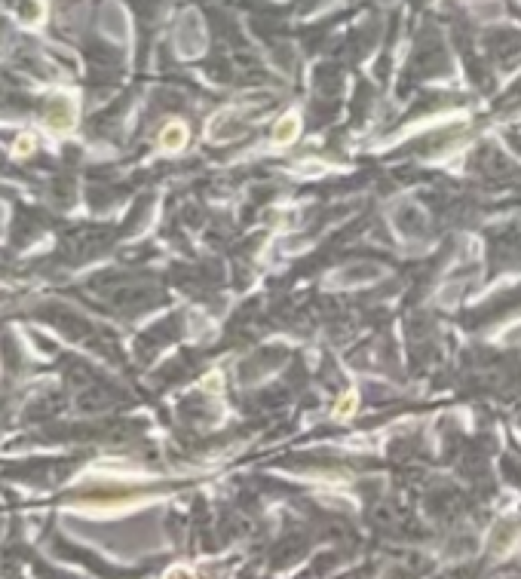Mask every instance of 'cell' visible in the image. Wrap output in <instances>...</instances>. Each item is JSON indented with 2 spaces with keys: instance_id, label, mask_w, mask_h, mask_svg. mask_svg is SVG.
<instances>
[{
  "instance_id": "1",
  "label": "cell",
  "mask_w": 521,
  "mask_h": 579,
  "mask_svg": "<svg viewBox=\"0 0 521 579\" xmlns=\"http://www.w3.org/2000/svg\"><path fill=\"white\" fill-rule=\"evenodd\" d=\"M298 132H301V117L298 113H285V117L276 123L273 126V144H279V148H285V144H292V141H298Z\"/></svg>"
},
{
  "instance_id": "2",
  "label": "cell",
  "mask_w": 521,
  "mask_h": 579,
  "mask_svg": "<svg viewBox=\"0 0 521 579\" xmlns=\"http://www.w3.org/2000/svg\"><path fill=\"white\" fill-rule=\"evenodd\" d=\"M160 144L166 150H178L187 144V126L184 123H169L166 129H163V135H160Z\"/></svg>"
},
{
  "instance_id": "3",
  "label": "cell",
  "mask_w": 521,
  "mask_h": 579,
  "mask_svg": "<svg viewBox=\"0 0 521 579\" xmlns=\"http://www.w3.org/2000/svg\"><path fill=\"white\" fill-rule=\"evenodd\" d=\"M356 408H359V392H346V396H341V399H337V405H334V417H353V414H356Z\"/></svg>"
},
{
  "instance_id": "4",
  "label": "cell",
  "mask_w": 521,
  "mask_h": 579,
  "mask_svg": "<svg viewBox=\"0 0 521 579\" xmlns=\"http://www.w3.org/2000/svg\"><path fill=\"white\" fill-rule=\"evenodd\" d=\"M166 579H193V573L187 570V567H175V570H169Z\"/></svg>"
},
{
  "instance_id": "5",
  "label": "cell",
  "mask_w": 521,
  "mask_h": 579,
  "mask_svg": "<svg viewBox=\"0 0 521 579\" xmlns=\"http://www.w3.org/2000/svg\"><path fill=\"white\" fill-rule=\"evenodd\" d=\"M19 153H31V138H22V141H19Z\"/></svg>"
}]
</instances>
